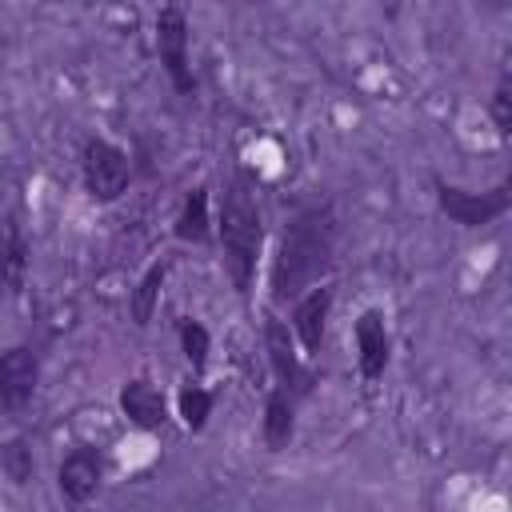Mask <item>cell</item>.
Listing matches in <instances>:
<instances>
[{
  "mask_svg": "<svg viewBox=\"0 0 512 512\" xmlns=\"http://www.w3.org/2000/svg\"><path fill=\"white\" fill-rule=\"evenodd\" d=\"M328 304H332V288H312L308 296L296 300V336L304 344V352H316L324 340V320H328Z\"/></svg>",
  "mask_w": 512,
  "mask_h": 512,
  "instance_id": "cell-10",
  "label": "cell"
},
{
  "mask_svg": "<svg viewBox=\"0 0 512 512\" xmlns=\"http://www.w3.org/2000/svg\"><path fill=\"white\" fill-rule=\"evenodd\" d=\"M36 352L24 344H12L8 352H0V412H20L32 392H36Z\"/></svg>",
  "mask_w": 512,
  "mask_h": 512,
  "instance_id": "cell-6",
  "label": "cell"
},
{
  "mask_svg": "<svg viewBox=\"0 0 512 512\" xmlns=\"http://www.w3.org/2000/svg\"><path fill=\"white\" fill-rule=\"evenodd\" d=\"M356 360H360L364 380H376L388 364V328H384V316L376 308H368L356 320Z\"/></svg>",
  "mask_w": 512,
  "mask_h": 512,
  "instance_id": "cell-7",
  "label": "cell"
},
{
  "mask_svg": "<svg viewBox=\"0 0 512 512\" xmlns=\"http://www.w3.org/2000/svg\"><path fill=\"white\" fill-rule=\"evenodd\" d=\"M180 344H184V356L192 360V368H204V360H208V332H204V324L180 320Z\"/></svg>",
  "mask_w": 512,
  "mask_h": 512,
  "instance_id": "cell-18",
  "label": "cell"
},
{
  "mask_svg": "<svg viewBox=\"0 0 512 512\" xmlns=\"http://www.w3.org/2000/svg\"><path fill=\"white\" fill-rule=\"evenodd\" d=\"M156 48H160V64L172 76L176 92H192V72H188V20L176 4L160 8L156 16Z\"/></svg>",
  "mask_w": 512,
  "mask_h": 512,
  "instance_id": "cell-5",
  "label": "cell"
},
{
  "mask_svg": "<svg viewBox=\"0 0 512 512\" xmlns=\"http://www.w3.org/2000/svg\"><path fill=\"white\" fill-rule=\"evenodd\" d=\"M180 416H184V424L196 432V428H204V420H208V412H212V396L200 388V384H184L180 388Z\"/></svg>",
  "mask_w": 512,
  "mask_h": 512,
  "instance_id": "cell-17",
  "label": "cell"
},
{
  "mask_svg": "<svg viewBox=\"0 0 512 512\" xmlns=\"http://www.w3.org/2000/svg\"><path fill=\"white\" fill-rule=\"evenodd\" d=\"M176 236L180 240H204L208 236V192L196 188L184 208H180V220H176Z\"/></svg>",
  "mask_w": 512,
  "mask_h": 512,
  "instance_id": "cell-14",
  "label": "cell"
},
{
  "mask_svg": "<svg viewBox=\"0 0 512 512\" xmlns=\"http://www.w3.org/2000/svg\"><path fill=\"white\" fill-rule=\"evenodd\" d=\"M120 408L136 428H160L164 424V396L148 380H128L120 392Z\"/></svg>",
  "mask_w": 512,
  "mask_h": 512,
  "instance_id": "cell-11",
  "label": "cell"
},
{
  "mask_svg": "<svg viewBox=\"0 0 512 512\" xmlns=\"http://www.w3.org/2000/svg\"><path fill=\"white\" fill-rule=\"evenodd\" d=\"M220 240H224V264L236 284V292H248L252 272H256V252H260V212L252 184L236 176L224 192L220 204Z\"/></svg>",
  "mask_w": 512,
  "mask_h": 512,
  "instance_id": "cell-2",
  "label": "cell"
},
{
  "mask_svg": "<svg viewBox=\"0 0 512 512\" xmlns=\"http://www.w3.org/2000/svg\"><path fill=\"white\" fill-rule=\"evenodd\" d=\"M128 156L108 144V140H88L84 144V184L96 200H116L128 188Z\"/></svg>",
  "mask_w": 512,
  "mask_h": 512,
  "instance_id": "cell-3",
  "label": "cell"
},
{
  "mask_svg": "<svg viewBox=\"0 0 512 512\" xmlns=\"http://www.w3.org/2000/svg\"><path fill=\"white\" fill-rule=\"evenodd\" d=\"M268 360H272V368H276L280 392H288V388H304V376H300V364H296L292 336H288V328H284L276 316L268 320Z\"/></svg>",
  "mask_w": 512,
  "mask_h": 512,
  "instance_id": "cell-12",
  "label": "cell"
},
{
  "mask_svg": "<svg viewBox=\"0 0 512 512\" xmlns=\"http://www.w3.org/2000/svg\"><path fill=\"white\" fill-rule=\"evenodd\" d=\"M0 468H4V476H8L12 484H28L32 472H36L32 448H28L24 440H4V444H0Z\"/></svg>",
  "mask_w": 512,
  "mask_h": 512,
  "instance_id": "cell-16",
  "label": "cell"
},
{
  "mask_svg": "<svg viewBox=\"0 0 512 512\" xmlns=\"http://www.w3.org/2000/svg\"><path fill=\"white\" fill-rule=\"evenodd\" d=\"M332 236H336V220H332L328 204H312L292 216V224L284 228L276 264H272V296L276 300L300 296L328 268Z\"/></svg>",
  "mask_w": 512,
  "mask_h": 512,
  "instance_id": "cell-1",
  "label": "cell"
},
{
  "mask_svg": "<svg viewBox=\"0 0 512 512\" xmlns=\"http://www.w3.org/2000/svg\"><path fill=\"white\" fill-rule=\"evenodd\" d=\"M96 484H100V456L92 448H76L64 456L60 464V492L68 504H84L96 496Z\"/></svg>",
  "mask_w": 512,
  "mask_h": 512,
  "instance_id": "cell-8",
  "label": "cell"
},
{
  "mask_svg": "<svg viewBox=\"0 0 512 512\" xmlns=\"http://www.w3.org/2000/svg\"><path fill=\"white\" fill-rule=\"evenodd\" d=\"M508 100H512V92H508V76H504V80L496 84V92H492V120H496V132H500V136H508V128H512Z\"/></svg>",
  "mask_w": 512,
  "mask_h": 512,
  "instance_id": "cell-19",
  "label": "cell"
},
{
  "mask_svg": "<svg viewBox=\"0 0 512 512\" xmlns=\"http://www.w3.org/2000/svg\"><path fill=\"white\" fill-rule=\"evenodd\" d=\"M160 288H164V264H152L144 272V280L136 284V292H132V320L136 324H148L152 320V308L160 300Z\"/></svg>",
  "mask_w": 512,
  "mask_h": 512,
  "instance_id": "cell-15",
  "label": "cell"
},
{
  "mask_svg": "<svg viewBox=\"0 0 512 512\" xmlns=\"http://www.w3.org/2000/svg\"><path fill=\"white\" fill-rule=\"evenodd\" d=\"M28 276V240L16 216H4L0 224V280L8 292H20Z\"/></svg>",
  "mask_w": 512,
  "mask_h": 512,
  "instance_id": "cell-9",
  "label": "cell"
},
{
  "mask_svg": "<svg viewBox=\"0 0 512 512\" xmlns=\"http://www.w3.org/2000/svg\"><path fill=\"white\" fill-rule=\"evenodd\" d=\"M436 200L456 224L480 228V224H492L508 208V180L496 184L492 192H464V188H452V184H436Z\"/></svg>",
  "mask_w": 512,
  "mask_h": 512,
  "instance_id": "cell-4",
  "label": "cell"
},
{
  "mask_svg": "<svg viewBox=\"0 0 512 512\" xmlns=\"http://www.w3.org/2000/svg\"><path fill=\"white\" fill-rule=\"evenodd\" d=\"M288 440H292V400H288V392H272L268 408H264V444L284 448Z\"/></svg>",
  "mask_w": 512,
  "mask_h": 512,
  "instance_id": "cell-13",
  "label": "cell"
}]
</instances>
